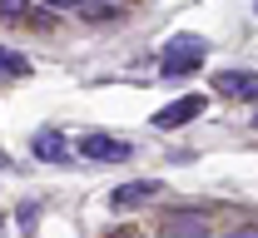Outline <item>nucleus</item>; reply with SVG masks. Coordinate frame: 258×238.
I'll use <instances>...</instances> for the list:
<instances>
[{
    "label": "nucleus",
    "instance_id": "f8f14e48",
    "mask_svg": "<svg viewBox=\"0 0 258 238\" xmlns=\"http://www.w3.org/2000/svg\"><path fill=\"white\" fill-rule=\"evenodd\" d=\"M253 124H258V119H253Z\"/></svg>",
    "mask_w": 258,
    "mask_h": 238
},
{
    "label": "nucleus",
    "instance_id": "f03ea898",
    "mask_svg": "<svg viewBox=\"0 0 258 238\" xmlns=\"http://www.w3.org/2000/svg\"><path fill=\"white\" fill-rule=\"evenodd\" d=\"M80 159H90V164H119V159H129V144L114 134H85L80 144Z\"/></svg>",
    "mask_w": 258,
    "mask_h": 238
},
{
    "label": "nucleus",
    "instance_id": "0eeeda50",
    "mask_svg": "<svg viewBox=\"0 0 258 238\" xmlns=\"http://www.w3.org/2000/svg\"><path fill=\"white\" fill-rule=\"evenodd\" d=\"M164 233L169 238H209V223L199 213H169L164 218Z\"/></svg>",
    "mask_w": 258,
    "mask_h": 238
},
{
    "label": "nucleus",
    "instance_id": "f257e3e1",
    "mask_svg": "<svg viewBox=\"0 0 258 238\" xmlns=\"http://www.w3.org/2000/svg\"><path fill=\"white\" fill-rule=\"evenodd\" d=\"M204 60H209V40H204V35H174V40L164 45L159 74L164 80H184V74H194Z\"/></svg>",
    "mask_w": 258,
    "mask_h": 238
},
{
    "label": "nucleus",
    "instance_id": "1a4fd4ad",
    "mask_svg": "<svg viewBox=\"0 0 258 238\" xmlns=\"http://www.w3.org/2000/svg\"><path fill=\"white\" fill-rule=\"evenodd\" d=\"M0 15H10V20H20V15H25V0H0Z\"/></svg>",
    "mask_w": 258,
    "mask_h": 238
},
{
    "label": "nucleus",
    "instance_id": "9b49d317",
    "mask_svg": "<svg viewBox=\"0 0 258 238\" xmlns=\"http://www.w3.org/2000/svg\"><path fill=\"white\" fill-rule=\"evenodd\" d=\"M238 238H258V228H243V233H238Z\"/></svg>",
    "mask_w": 258,
    "mask_h": 238
},
{
    "label": "nucleus",
    "instance_id": "423d86ee",
    "mask_svg": "<svg viewBox=\"0 0 258 238\" xmlns=\"http://www.w3.org/2000/svg\"><path fill=\"white\" fill-rule=\"evenodd\" d=\"M30 154H35V159H45V164H60L64 154H70V139H64L60 129H40V134L30 139Z\"/></svg>",
    "mask_w": 258,
    "mask_h": 238
},
{
    "label": "nucleus",
    "instance_id": "39448f33",
    "mask_svg": "<svg viewBox=\"0 0 258 238\" xmlns=\"http://www.w3.org/2000/svg\"><path fill=\"white\" fill-rule=\"evenodd\" d=\"M154 194H159L154 179H134V184H119V189L109 194V208H139L144 199H154Z\"/></svg>",
    "mask_w": 258,
    "mask_h": 238
},
{
    "label": "nucleus",
    "instance_id": "20e7f679",
    "mask_svg": "<svg viewBox=\"0 0 258 238\" xmlns=\"http://www.w3.org/2000/svg\"><path fill=\"white\" fill-rule=\"evenodd\" d=\"M214 90L224 95V100H258V74L253 69H224L219 80H214Z\"/></svg>",
    "mask_w": 258,
    "mask_h": 238
},
{
    "label": "nucleus",
    "instance_id": "7ed1b4c3",
    "mask_svg": "<svg viewBox=\"0 0 258 238\" xmlns=\"http://www.w3.org/2000/svg\"><path fill=\"white\" fill-rule=\"evenodd\" d=\"M204 95H184V100H174V104H164L159 114H154V129H179V124H189V119H199L204 114Z\"/></svg>",
    "mask_w": 258,
    "mask_h": 238
},
{
    "label": "nucleus",
    "instance_id": "9d476101",
    "mask_svg": "<svg viewBox=\"0 0 258 238\" xmlns=\"http://www.w3.org/2000/svg\"><path fill=\"white\" fill-rule=\"evenodd\" d=\"M45 5H55V10H75L80 0H45Z\"/></svg>",
    "mask_w": 258,
    "mask_h": 238
},
{
    "label": "nucleus",
    "instance_id": "6e6552de",
    "mask_svg": "<svg viewBox=\"0 0 258 238\" xmlns=\"http://www.w3.org/2000/svg\"><path fill=\"white\" fill-rule=\"evenodd\" d=\"M20 74H30V60L20 50H5L0 45V80H20Z\"/></svg>",
    "mask_w": 258,
    "mask_h": 238
}]
</instances>
